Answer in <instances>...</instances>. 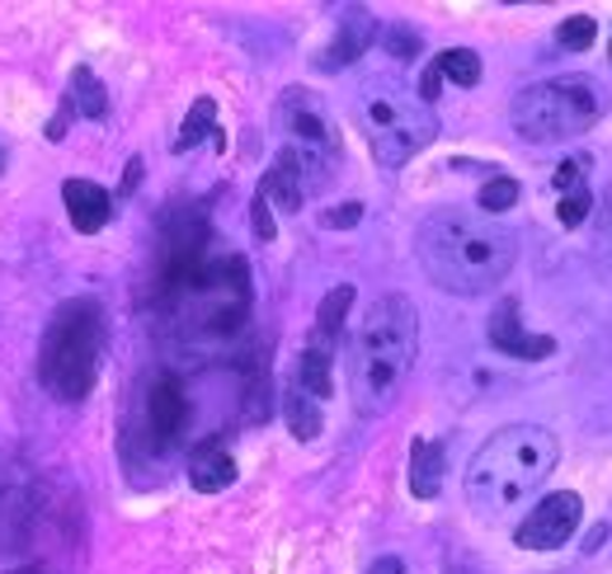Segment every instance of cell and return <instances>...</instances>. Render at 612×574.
Masks as SVG:
<instances>
[{"label": "cell", "mask_w": 612, "mask_h": 574, "mask_svg": "<svg viewBox=\"0 0 612 574\" xmlns=\"http://www.w3.org/2000/svg\"><path fill=\"white\" fill-rule=\"evenodd\" d=\"M14 574H38V570H14Z\"/></svg>", "instance_id": "cell-34"}, {"label": "cell", "mask_w": 612, "mask_h": 574, "mask_svg": "<svg viewBox=\"0 0 612 574\" xmlns=\"http://www.w3.org/2000/svg\"><path fill=\"white\" fill-rule=\"evenodd\" d=\"M414 254L433 283L458 296H476L504 283V273L519 260V241L471 212H433L420 222Z\"/></svg>", "instance_id": "cell-1"}, {"label": "cell", "mask_w": 612, "mask_h": 574, "mask_svg": "<svg viewBox=\"0 0 612 574\" xmlns=\"http://www.w3.org/2000/svg\"><path fill=\"white\" fill-rule=\"evenodd\" d=\"M349 306H353V288H349V283H340V288H334V292L325 296V302H321V311H315V330H311V340H307V344H321V349H330V353H334Z\"/></svg>", "instance_id": "cell-19"}, {"label": "cell", "mask_w": 612, "mask_h": 574, "mask_svg": "<svg viewBox=\"0 0 612 574\" xmlns=\"http://www.w3.org/2000/svg\"><path fill=\"white\" fill-rule=\"evenodd\" d=\"M283 420H288V429H292V439H298V443L321 439V401H315L298 377L283 386Z\"/></svg>", "instance_id": "cell-17"}, {"label": "cell", "mask_w": 612, "mask_h": 574, "mask_svg": "<svg viewBox=\"0 0 612 574\" xmlns=\"http://www.w3.org/2000/svg\"><path fill=\"white\" fill-rule=\"evenodd\" d=\"M359 222H363V203H340V208L321 212V226L325 231H349V226H359Z\"/></svg>", "instance_id": "cell-27"}, {"label": "cell", "mask_w": 612, "mask_h": 574, "mask_svg": "<svg viewBox=\"0 0 612 574\" xmlns=\"http://www.w3.org/2000/svg\"><path fill=\"white\" fill-rule=\"evenodd\" d=\"M104 306L94 296H71L52 311V321L38 344V382L57 401H86L104 359Z\"/></svg>", "instance_id": "cell-5"}, {"label": "cell", "mask_w": 612, "mask_h": 574, "mask_svg": "<svg viewBox=\"0 0 612 574\" xmlns=\"http://www.w3.org/2000/svg\"><path fill=\"white\" fill-rule=\"evenodd\" d=\"M0 170H6V151H0Z\"/></svg>", "instance_id": "cell-33"}, {"label": "cell", "mask_w": 612, "mask_h": 574, "mask_svg": "<svg viewBox=\"0 0 612 574\" xmlns=\"http://www.w3.org/2000/svg\"><path fill=\"white\" fill-rule=\"evenodd\" d=\"M556 433L542 424H509L466 466V500L481 513H504L523 504L556 471Z\"/></svg>", "instance_id": "cell-4"}, {"label": "cell", "mask_w": 612, "mask_h": 574, "mask_svg": "<svg viewBox=\"0 0 612 574\" xmlns=\"http://www.w3.org/2000/svg\"><path fill=\"white\" fill-rule=\"evenodd\" d=\"M38 523H43V490H38V476L19 457L0 452V556L29 551L38 537Z\"/></svg>", "instance_id": "cell-9"}, {"label": "cell", "mask_w": 612, "mask_h": 574, "mask_svg": "<svg viewBox=\"0 0 612 574\" xmlns=\"http://www.w3.org/2000/svg\"><path fill=\"white\" fill-rule=\"evenodd\" d=\"M67 104H71V113H81V118H104V113H109V94H104L100 75H94L90 67H76V71H71Z\"/></svg>", "instance_id": "cell-20"}, {"label": "cell", "mask_w": 612, "mask_h": 574, "mask_svg": "<svg viewBox=\"0 0 612 574\" xmlns=\"http://www.w3.org/2000/svg\"><path fill=\"white\" fill-rule=\"evenodd\" d=\"M330 363H334V353H330V349H321V344H307V349H302L298 382L315 395V401H325V395H330Z\"/></svg>", "instance_id": "cell-21"}, {"label": "cell", "mask_w": 612, "mask_h": 574, "mask_svg": "<svg viewBox=\"0 0 612 574\" xmlns=\"http://www.w3.org/2000/svg\"><path fill=\"white\" fill-rule=\"evenodd\" d=\"M260 198L273 208V212H302V203H307V180H302V170H298V161H292V151L283 147L279 151V161L269 165V174H264V184H260Z\"/></svg>", "instance_id": "cell-14"}, {"label": "cell", "mask_w": 612, "mask_h": 574, "mask_svg": "<svg viewBox=\"0 0 612 574\" xmlns=\"http://www.w3.org/2000/svg\"><path fill=\"white\" fill-rule=\"evenodd\" d=\"M443 466H448L443 443L414 439V447H410V490H414V500H433V494L443 490Z\"/></svg>", "instance_id": "cell-16"}, {"label": "cell", "mask_w": 612, "mask_h": 574, "mask_svg": "<svg viewBox=\"0 0 612 574\" xmlns=\"http://www.w3.org/2000/svg\"><path fill=\"white\" fill-rule=\"evenodd\" d=\"M513 203H519V180L495 174L490 184H481V208H485V212H509Z\"/></svg>", "instance_id": "cell-25"}, {"label": "cell", "mask_w": 612, "mask_h": 574, "mask_svg": "<svg viewBox=\"0 0 612 574\" xmlns=\"http://www.w3.org/2000/svg\"><path fill=\"white\" fill-rule=\"evenodd\" d=\"M250 222H254V235L260 241H273V208L264 203L260 193H254V208H250Z\"/></svg>", "instance_id": "cell-29"}, {"label": "cell", "mask_w": 612, "mask_h": 574, "mask_svg": "<svg viewBox=\"0 0 612 574\" xmlns=\"http://www.w3.org/2000/svg\"><path fill=\"white\" fill-rule=\"evenodd\" d=\"M279 123L288 132V151L298 161L307 193L325 189L330 184V170H334V155H340V137H334L330 113L315 104L307 90H288L283 104H279Z\"/></svg>", "instance_id": "cell-8"}, {"label": "cell", "mask_w": 612, "mask_h": 574, "mask_svg": "<svg viewBox=\"0 0 612 574\" xmlns=\"http://www.w3.org/2000/svg\"><path fill=\"white\" fill-rule=\"evenodd\" d=\"M420 353V315L401 292H387L368 306L349 349V391L363 414H387Z\"/></svg>", "instance_id": "cell-2"}, {"label": "cell", "mask_w": 612, "mask_h": 574, "mask_svg": "<svg viewBox=\"0 0 612 574\" xmlns=\"http://www.w3.org/2000/svg\"><path fill=\"white\" fill-rule=\"evenodd\" d=\"M208 132H217V104L203 94V99H193V109H189V118H184V128H180V137H174V151H193Z\"/></svg>", "instance_id": "cell-22"}, {"label": "cell", "mask_w": 612, "mask_h": 574, "mask_svg": "<svg viewBox=\"0 0 612 574\" xmlns=\"http://www.w3.org/2000/svg\"><path fill=\"white\" fill-rule=\"evenodd\" d=\"M490 344H495L500 353H509V359H528V363H538V359H551L556 353V340L551 334H528L523 321H519V302H500L495 315H490Z\"/></svg>", "instance_id": "cell-12"}, {"label": "cell", "mask_w": 612, "mask_h": 574, "mask_svg": "<svg viewBox=\"0 0 612 574\" xmlns=\"http://www.w3.org/2000/svg\"><path fill=\"white\" fill-rule=\"evenodd\" d=\"M142 414H147V439L155 452H170L184 443L189 433V420H193V405H189V391L174 372H155L151 386H147V401H142Z\"/></svg>", "instance_id": "cell-10"}, {"label": "cell", "mask_w": 612, "mask_h": 574, "mask_svg": "<svg viewBox=\"0 0 612 574\" xmlns=\"http://www.w3.org/2000/svg\"><path fill=\"white\" fill-rule=\"evenodd\" d=\"M599 231H603V250L612 254V189L603 193V208H599Z\"/></svg>", "instance_id": "cell-30"}, {"label": "cell", "mask_w": 612, "mask_h": 574, "mask_svg": "<svg viewBox=\"0 0 612 574\" xmlns=\"http://www.w3.org/2000/svg\"><path fill=\"white\" fill-rule=\"evenodd\" d=\"M137 180H142V161H132V165H128V180H123V193H132V189H137Z\"/></svg>", "instance_id": "cell-32"}, {"label": "cell", "mask_w": 612, "mask_h": 574, "mask_svg": "<svg viewBox=\"0 0 612 574\" xmlns=\"http://www.w3.org/2000/svg\"><path fill=\"white\" fill-rule=\"evenodd\" d=\"M433 67H439V75H443V81L462 85V90H471V85L481 81V57L471 52V48H448V52H443Z\"/></svg>", "instance_id": "cell-23"}, {"label": "cell", "mask_w": 612, "mask_h": 574, "mask_svg": "<svg viewBox=\"0 0 612 574\" xmlns=\"http://www.w3.org/2000/svg\"><path fill=\"white\" fill-rule=\"evenodd\" d=\"M161 302L189 344H231L250 321V269L241 254H208V260L174 283Z\"/></svg>", "instance_id": "cell-3"}, {"label": "cell", "mask_w": 612, "mask_h": 574, "mask_svg": "<svg viewBox=\"0 0 612 574\" xmlns=\"http://www.w3.org/2000/svg\"><path fill=\"white\" fill-rule=\"evenodd\" d=\"M599 113H603L599 81H589V75H556V81L528 85L513 99V132L532 147L565 142V137H580L594 128Z\"/></svg>", "instance_id": "cell-7"}, {"label": "cell", "mask_w": 612, "mask_h": 574, "mask_svg": "<svg viewBox=\"0 0 612 574\" xmlns=\"http://www.w3.org/2000/svg\"><path fill=\"white\" fill-rule=\"evenodd\" d=\"M594 19H589V14H570L565 19V24L556 29V43L565 48V52H584V48H594Z\"/></svg>", "instance_id": "cell-24"}, {"label": "cell", "mask_w": 612, "mask_h": 574, "mask_svg": "<svg viewBox=\"0 0 612 574\" xmlns=\"http://www.w3.org/2000/svg\"><path fill=\"white\" fill-rule=\"evenodd\" d=\"M387 52H391V57H401V62H410V57L420 52V38L405 33V29H391V33H387Z\"/></svg>", "instance_id": "cell-28"}, {"label": "cell", "mask_w": 612, "mask_h": 574, "mask_svg": "<svg viewBox=\"0 0 612 574\" xmlns=\"http://www.w3.org/2000/svg\"><path fill=\"white\" fill-rule=\"evenodd\" d=\"M589 212H594V193H589V189L561 193V226H580Z\"/></svg>", "instance_id": "cell-26"}, {"label": "cell", "mask_w": 612, "mask_h": 574, "mask_svg": "<svg viewBox=\"0 0 612 574\" xmlns=\"http://www.w3.org/2000/svg\"><path fill=\"white\" fill-rule=\"evenodd\" d=\"M62 203H67V216H71V226L81 231V235H94L109 216H113V198L109 189L100 184H90V180H67L62 184Z\"/></svg>", "instance_id": "cell-13"}, {"label": "cell", "mask_w": 612, "mask_h": 574, "mask_svg": "<svg viewBox=\"0 0 612 574\" xmlns=\"http://www.w3.org/2000/svg\"><path fill=\"white\" fill-rule=\"evenodd\" d=\"M368 574H405V565H401V561H391V556H387V561H378V565H372Z\"/></svg>", "instance_id": "cell-31"}, {"label": "cell", "mask_w": 612, "mask_h": 574, "mask_svg": "<svg viewBox=\"0 0 612 574\" xmlns=\"http://www.w3.org/2000/svg\"><path fill=\"white\" fill-rule=\"evenodd\" d=\"M231 481H235L231 452H222L217 443H203L199 452H193V462H189V485L199 490V494H217V490H227Z\"/></svg>", "instance_id": "cell-18"}, {"label": "cell", "mask_w": 612, "mask_h": 574, "mask_svg": "<svg viewBox=\"0 0 612 574\" xmlns=\"http://www.w3.org/2000/svg\"><path fill=\"white\" fill-rule=\"evenodd\" d=\"M372 29H378V19H372L368 10H349L340 19V33H334V43L321 52V71H340L349 67L353 57H363L368 43H372Z\"/></svg>", "instance_id": "cell-15"}, {"label": "cell", "mask_w": 612, "mask_h": 574, "mask_svg": "<svg viewBox=\"0 0 612 574\" xmlns=\"http://www.w3.org/2000/svg\"><path fill=\"white\" fill-rule=\"evenodd\" d=\"M580 527V494L575 490H556L546 494L538 508H528V518L513 532V542L528 546V551H551V546H565Z\"/></svg>", "instance_id": "cell-11"}, {"label": "cell", "mask_w": 612, "mask_h": 574, "mask_svg": "<svg viewBox=\"0 0 612 574\" xmlns=\"http://www.w3.org/2000/svg\"><path fill=\"white\" fill-rule=\"evenodd\" d=\"M353 113H359V128L368 137L372 155H378V165H391V170L405 165L414 151H424L433 142V132H439L433 109L424 104L420 94H410L405 85H397V81L363 85Z\"/></svg>", "instance_id": "cell-6"}]
</instances>
